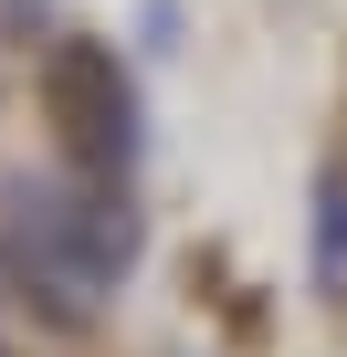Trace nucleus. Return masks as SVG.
I'll return each instance as SVG.
<instances>
[{
	"label": "nucleus",
	"instance_id": "nucleus-3",
	"mask_svg": "<svg viewBox=\"0 0 347 357\" xmlns=\"http://www.w3.org/2000/svg\"><path fill=\"white\" fill-rule=\"evenodd\" d=\"M305 252H316V294H347V158L316 178V221H305Z\"/></svg>",
	"mask_w": 347,
	"mask_h": 357
},
{
	"label": "nucleus",
	"instance_id": "nucleus-1",
	"mask_svg": "<svg viewBox=\"0 0 347 357\" xmlns=\"http://www.w3.org/2000/svg\"><path fill=\"white\" fill-rule=\"evenodd\" d=\"M137 273V211L126 190L95 178H53V168H11L0 178V284H11L43 326H95Z\"/></svg>",
	"mask_w": 347,
	"mask_h": 357
},
{
	"label": "nucleus",
	"instance_id": "nucleus-4",
	"mask_svg": "<svg viewBox=\"0 0 347 357\" xmlns=\"http://www.w3.org/2000/svg\"><path fill=\"white\" fill-rule=\"evenodd\" d=\"M22 32H43V0H0V43H22Z\"/></svg>",
	"mask_w": 347,
	"mask_h": 357
},
{
	"label": "nucleus",
	"instance_id": "nucleus-2",
	"mask_svg": "<svg viewBox=\"0 0 347 357\" xmlns=\"http://www.w3.org/2000/svg\"><path fill=\"white\" fill-rule=\"evenodd\" d=\"M53 137L74 158V178L95 190H126L137 178V147H147V116H137V84L105 43H64L53 53Z\"/></svg>",
	"mask_w": 347,
	"mask_h": 357
}]
</instances>
